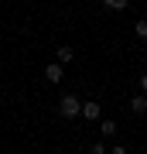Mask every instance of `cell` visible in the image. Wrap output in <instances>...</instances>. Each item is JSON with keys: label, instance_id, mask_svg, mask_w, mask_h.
<instances>
[{"label": "cell", "instance_id": "obj_8", "mask_svg": "<svg viewBox=\"0 0 147 154\" xmlns=\"http://www.w3.org/2000/svg\"><path fill=\"white\" fill-rule=\"evenodd\" d=\"M86 154H109V151H106V144H103V140H96V144H89V151H86Z\"/></svg>", "mask_w": 147, "mask_h": 154}, {"label": "cell", "instance_id": "obj_4", "mask_svg": "<svg viewBox=\"0 0 147 154\" xmlns=\"http://www.w3.org/2000/svg\"><path fill=\"white\" fill-rule=\"evenodd\" d=\"M55 58H58V65H69V62H72V58H75V51H72V48H69V45H62V48H58V51H55Z\"/></svg>", "mask_w": 147, "mask_h": 154}, {"label": "cell", "instance_id": "obj_5", "mask_svg": "<svg viewBox=\"0 0 147 154\" xmlns=\"http://www.w3.org/2000/svg\"><path fill=\"white\" fill-rule=\"evenodd\" d=\"M130 113H137V116L147 113V96H133L130 99Z\"/></svg>", "mask_w": 147, "mask_h": 154}, {"label": "cell", "instance_id": "obj_1", "mask_svg": "<svg viewBox=\"0 0 147 154\" xmlns=\"http://www.w3.org/2000/svg\"><path fill=\"white\" fill-rule=\"evenodd\" d=\"M58 113L65 116V120H72V116H82V103H79V96L65 93V96H62V103H58Z\"/></svg>", "mask_w": 147, "mask_h": 154}, {"label": "cell", "instance_id": "obj_2", "mask_svg": "<svg viewBox=\"0 0 147 154\" xmlns=\"http://www.w3.org/2000/svg\"><path fill=\"white\" fill-rule=\"evenodd\" d=\"M82 116H86L89 123H99L103 120V106H99L96 99H89V103H82Z\"/></svg>", "mask_w": 147, "mask_h": 154}, {"label": "cell", "instance_id": "obj_7", "mask_svg": "<svg viewBox=\"0 0 147 154\" xmlns=\"http://www.w3.org/2000/svg\"><path fill=\"white\" fill-rule=\"evenodd\" d=\"M133 34H137L140 41H147V17H140V21L133 24Z\"/></svg>", "mask_w": 147, "mask_h": 154}, {"label": "cell", "instance_id": "obj_9", "mask_svg": "<svg viewBox=\"0 0 147 154\" xmlns=\"http://www.w3.org/2000/svg\"><path fill=\"white\" fill-rule=\"evenodd\" d=\"M109 11H127V0H106Z\"/></svg>", "mask_w": 147, "mask_h": 154}, {"label": "cell", "instance_id": "obj_10", "mask_svg": "<svg viewBox=\"0 0 147 154\" xmlns=\"http://www.w3.org/2000/svg\"><path fill=\"white\" fill-rule=\"evenodd\" d=\"M109 154H127V147H123V144H116V147H109Z\"/></svg>", "mask_w": 147, "mask_h": 154}, {"label": "cell", "instance_id": "obj_11", "mask_svg": "<svg viewBox=\"0 0 147 154\" xmlns=\"http://www.w3.org/2000/svg\"><path fill=\"white\" fill-rule=\"evenodd\" d=\"M140 89H144V96H147V72L140 75Z\"/></svg>", "mask_w": 147, "mask_h": 154}, {"label": "cell", "instance_id": "obj_6", "mask_svg": "<svg viewBox=\"0 0 147 154\" xmlns=\"http://www.w3.org/2000/svg\"><path fill=\"white\" fill-rule=\"evenodd\" d=\"M99 134H103V137H113V134H116V123L113 120H99Z\"/></svg>", "mask_w": 147, "mask_h": 154}, {"label": "cell", "instance_id": "obj_3", "mask_svg": "<svg viewBox=\"0 0 147 154\" xmlns=\"http://www.w3.org/2000/svg\"><path fill=\"white\" fill-rule=\"evenodd\" d=\"M62 75H65V69H62L58 62H51V65L44 69V79H48V82H62Z\"/></svg>", "mask_w": 147, "mask_h": 154}]
</instances>
